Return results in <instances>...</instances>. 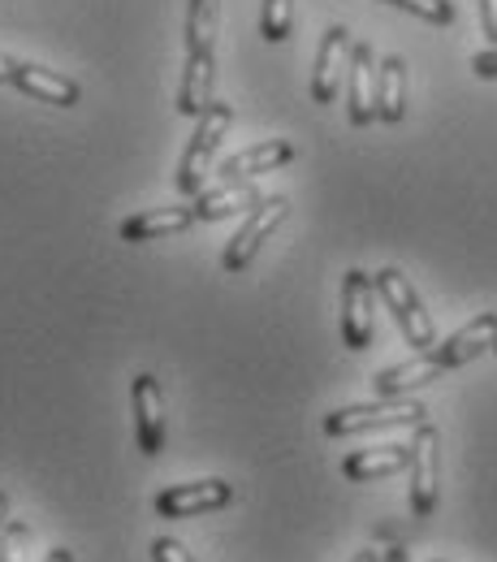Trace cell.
<instances>
[{
	"instance_id": "obj_18",
	"label": "cell",
	"mask_w": 497,
	"mask_h": 562,
	"mask_svg": "<svg viewBox=\"0 0 497 562\" xmlns=\"http://www.w3.org/2000/svg\"><path fill=\"white\" fill-rule=\"evenodd\" d=\"M376 117L398 126L407 117V61L403 57H385L376 74Z\"/></svg>"
},
{
	"instance_id": "obj_25",
	"label": "cell",
	"mask_w": 497,
	"mask_h": 562,
	"mask_svg": "<svg viewBox=\"0 0 497 562\" xmlns=\"http://www.w3.org/2000/svg\"><path fill=\"white\" fill-rule=\"evenodd\" d=\"M18 66H22V61H13L9 53H0V82H9V87H13V74H18Z\"/></svg>"
},
{
	"instance_id": "obj_15",
	"label": "cell",
	"mask_w": 497,
	"mask_h": 562,
	"mask_svg": "<svg viewBox=\"0 0 497 562\" xmlns=\"http://www.w3.org/2000/svg\"><path fill=\"white\" fill-rule=\"evenodd\" d=\"M195 225V209H151L135 212L131 221H122V238L126 243H156V238H169V234H187Z\"/></svg>"
},
{
	"instance_id": "obj_9",
	"label": "cell",
	"mask_w": 497,
	"mask_h": 562,
	"mask_svg": "<svg viewBox=\"0 0 497 562\" xmlns=\"http://www.w3.org/2000/svg\"><path fill=\"white\" fill-rule=\"evenodd\" d=\"M234 502V485L225 481H191V485H169L165 493H156V510L165 519H195Z\"/></svg>"
},
{
	"instance_id": "obj_21",
	"label": "cell",
	"mask_w": 497,
	"mask_h": 562,
	"mask_svg": "<svg viewBox=\"0 0 497 562\" xmlns=\"http://www.w3.org/2000/svg\"><path fill=\"white\" fill-rule=\"evenodd\" d=\"M385 4H398V9L432 22V26H450L454 22V0H385Z\"/></svg>"
},
{
	"instance_id": "obj_4",
	"label": "cell",
	"mask_w": 497,
	"mask_h": 562,
	"mask_svg": "<svg viewBox=\"0 0 497 562\" xmlns=\"http://www.w3.org/2000/svg\"><path fill=\"white\" fill-rule=\"evenodd\" d=\"M285 212H290V200H282V195L260 200L256 209L247 212V221L238 225V234L229 238V247H225V256H221V269H225V273H242V269L260 256L264 238H273V229L285 221Z\"/></svg>"
},
{
	"instance_id": "obj_17",
	"label": "cell",
	"mask_w": 497,
	"mask_h": 562,
	"mask_svg": "<svg viewBox=\"0 0 497 562\" xmlns=\"http://www.w3.org/2000/svg\"><path fill=\"white\" fill-rule=\"evenodd\" d=\"M264 195L251 187V182H221L216 191H200L195 195V221H225V216H234L238 209H256Z\"/></svg>"
},
{
	"instance_id": "obj_3",
	"label": "cell",
	"mask_w": 497,
	"mask_h": 562,
	"mask_svg": "<svg viewBox=\"0 0 497 562\" xmlns=\"http://www.w3.org/2000/svg\"><path fill=\"white\" fill-rule=\"evenodd\" d=\"M372 281H376V294L385 299V307L394 312V321H398L403 338H407L416 351H432V347H437V329H432V316L425 312V303H420L416 285L403 278L398 269H381Z\"/></svg>"
},
{
	"instance_id": "obj_2",
	"label": "cell",
	"mask_w": 497,
	"mask_h": 562,
	"mask_svg": "<svg viewBox=\"0 0 497 562\" xmlns=\"http://www.w3.org/2000/svg\"><path fill=\"white\" fill-rule=\"evenodd\" d=\"M229 126H234V109H229V104H213V109L200 117L195 135H191L182 160H178V191H182V195H200V191H204V178H208V169H213L216 147H221Z\"/></svg>"
},
{
	"instance_id": "obj_7",
	"label": "cell",
	"mask_w": 497,
	"mask_h": 562,
	"mask_svg": "<svg viewBox=\"0 0 497 562\" xmlns=\"http://www.w3.org/2000/svg\"><path fill=\"white\" fill-rule=\"evenodd\" d=\"M372 303H376V281L351 269L342 281V347L347 351L372 347Z\"/></svg>"
},
{
	"instance_id": "obj_14",
	"label": "cell",
	"mask_w": 497,
	"mask_h": 562,
	"mask_svg": "<svg viewBox=\"0 0 497 562\" xmlns=\"http://www.w3.org/2000/svg\"><path fill=\"white\" fill-rule=\"evenodd\" d=\"M294 160V147L285 139H269V143H256V147H242L234 151L225 165H221V178L225 182H251L256 173H273Z\"/></svg>"
},
{
	"instance_id": "obj_1",
	"label": "cell",
	"mask_w": 497,
	"mask_h": 562,
	"mask_svg": "<svg viewBox=\"0 0 497 562\" xmlns=\"http://www.w3.org/2000/svg\"><path fill=\"white\" fill-rule=\"evenodd\" d=\"M428 424V412L411 398H376L368 407H342L325 416L329 437H351V432H376V428H420Z\"/></svg>"
},
{
	"instance_id": "obj_23",
	"label": "cell",
	"mask_w": 497,
	"mask_h": 562,
	"mask_svg": "<svg viewBox=\"0 0 497 562\" xmlns=\"http://www.w3.org/2000/svg\"><path fill=\"white\" fill-rule=\"evenodd\" d=\"M481 31L489 35V44L497 48V0H481Z\"/></svg>"
},
{
	"instance_id": "obj_20",
	"label": "cell",
	"mask_w": 497,
	"mask_h": 562,
	"mask_svg": "<svg viewBox=\"0 0 497 562\" xmlns=\"http://www.w3.org/2000/svg\"><path fill=\"white\" fill-rule=\"evenodd\" d=\"M31 524L26 519H13L0 537V562H31Z\"/></svg>"
},
{
	"instance_id": "obj_11",
	"label": "cell",
	"mask_w": 497,
	"mask_h": 562,
	"mask_svg": "<svg viewBox=\"0 0 497 562\" xmlns=\"http://www.w3.org/2000/svg\"><path fill=\"white\" fill-rule=\"evenodd\" d=\"M494 347H497V312H485V316L467 321L454 338H445L441 347H432V355H437L441 368L450 372V368H463V363H472L476 355L494 351Z\"/></svg>"
},
{
	"instance_id": "obj_12",
	"label": "cell",
	"mask_w": 497,
	"mask_h": 562,
	"mask_svg": "<svg viewBox=\"0 0 497 562\" xmlns=\"http://www.w3.org/2000/svg\"><path fill=\"white\" fill-rule=\"evenodd\" d=\"M445 368H441V359L432 351H420L416 359H407V363H394V368H381L376 376H372V390H376V398H407L411 390H420L428 381H437Z\"/></svg>"
},
{
	"instance_id": "obj_8",
	"label": "cell",
	"mask_w": 497,
	"mask_h": 562,
	"mask_svg": "<svg viewBox=\"0 0 497 562\" xmlns=\"http://www.w3.org/2000/svg\"><path fill=\"white\" fill-rule=\"evenodd\" d=\"M131 407H135V437L147 459H156L165 450V394L160 381L151 372H139L131 381Z\"/></svg>"
},
{
	"instance_id": "obj_30",
	"label": "cell",
	"mask_w": 497,
	"mask_h": 562,
	"mask_svg": "<svg viewBox=\"0 0 497 562\" xmlns=\"http://www.w3.org/2000/svg\"><path fill=\"white\" fill-rule=\"evenodd\" d=\"M494 351H497V347H494Z\"/></svg>"
},
{
	"instance_id": "obj_29",
	"label": "cell",
	"mask_w": 497,
	"mask_h": 562,
	"mask_svg": "<svg viewBox=\"0 0 497 562\" xmlns=\"http://www.w3.org/2000/svg\"><path fill=\"white\" fill-rule=\"evenodd\" d=\"M385 562H407V554L403 550H385Z\"/></svg>"
},
{
	"instance_id": "obj_27",
	"label": "cell",
	"mask_w": 497,
	"mask_h": 562,
	"mask_svg": "<svg viewBox=\"0 0 497 562\" xmlns=\"http://www.w3.org/2000/svg\"><path fill=\"white\" fill-rule=\"evenodd\" d=\"M4 519H9V493L0 490V537H4V528H9Z\"/></svg>"
},
{
	"instance_id": "obj_10",
	"label": "cell",
	"mask_w": 497,
	"mask_h": 562,
	"mask_svg": "<svg viewBox=\"0 0 497 562\" xmlns=\"http://www.w3.org/2000/svg\"><path fill=\"white\" fill-rule=\"evenodd\" d=\"M376 74H381V61L368 44H355L351 53V70H347V117L351 126H372L376 122Z\"/></svg>"
},
{
	"instance_id": "obj_26",
	"label": "cell",
	"mask_w": 497,
	"mask_h": 562,
	"mask_svg": "<svg viewBox=\"0 0 497 562\" xmlns=\"http://www.w3.org/2000/svg\"><path fill=\"white\" fill-rule=\"evenodd\" d=\"M44 562H74V554L66 550V546H57V550H48V559Z\"/></svg>"
},
{
	"instance_id": "obj_13",
	"label": "cell",
	"mask_w": 497,
	"mask_h": 562,
	"mask_svg": "<svg viewBox=\"0 0 497 562\" xmlns=\"http://www.w3.org/2000/svg\"><path fill=\"white\" fill-rule=\"evenodd\" d=\"M13 87L22 91V95H31V100H39V104H53V109H74L78 104V95H82V87L66 78V74L57 70H44V66H18L13 74Z\"/></svg>"
},
{
	"instance_id": "obj_5",
	"label": "cell",
	"mask_w": 497,
	"mask_h": 562,
	"mask_svg": "<svg viewBox=\"0 0 497 562\" xmlns=\"http://www.w3.org/2000/svg\"><path fill=\"white\" fill-rule=\"evenodd\" d=\"M441 490V437L432 424H420L411 437V515L428 519Z\"/></svg>"
},
{
	"instance_id": "obj_22",
	"label": "cell",
	"mask_w": 497,
	"mask_h": 562,
	"mask_svg": "<svg viewBox=\"0 0 497 562\" xmlns=\"http://www.w3.org/2000/svg\"><path fill=\"white\" fill-rule=\"evenodd\" d=\"M151 559H156V562H195V554H191L182 541H173V537H160V541L151 546Z\"/></svg>"
},
{
	"instance_id": "obj_19",
	"label": "cell",
	"mask_w": 497,
	"mask_h": 562,
	"mask_svg": "<svg viewBox=\"0 0 497 562\" xmlns=\"http://www.w3.org/2000/svg\"><path fill=\"white\" fill-rule=\"evenodd\" d=\"M290 26H294V0H264L260 35L269 44H282V40H290Z\"/></svg>"
},
{
	"instance_id": "obj_24",
	"label": "cell",
	"mask_w": 497,
	"mask_h": 562,
	"mask_svg": "<svg viewBox=\"0 0 497 562\" xmlns=\"http://www.w3.org/2000/svg\"><path fill=\"white\" fill-rule=\"evenodd\" d=\"M472 70H476V78H497V48L476 53V57H472Z\"/></svg>"
},
{
	"instance_id": "obj_16",
	"label": "cell",
	"mask_w": 497,
	"mask_h": 562,
	"mask_svg": "<svg viewBox=\"0 0 497 562\" xmlns=\"http://www.w3.org/2000/svg\"><path fill=\"white\" fill-rule=\"evenodd\" d=\"M411 468V446H372V450H355L342 463L347 481H376V476H394Z\"/></svg>"
},
{
	"instance_id": "obj_6",
	"label": "cell",
	"mask_w": 497,
	"mask_h": 562,
	"mask_svg": "<svg viewBox=\"0 0 497 562\" xmlns=\"http://www.w3.org/2000/svg\"><path fill=\"white\" fill-rule=\"evenodd\" d=\"M351 53H355V40L347 26H329L320 48H316V70H312V100L316 104H334L338 91H342V74L351 70Z\"/></svg>"
},
{
	"instance_id": "obj_28",
	"label": "cell",
	"mask_w": 497,
	"mask_h": 562,
	"mask_svg": "<svg viewBox=\"0 0 497 562\" xmlns=\"http://www.w3.org/2000/svg\"><path fill=\"white\" fill-rule=\"evenodd\" d=\"M351 562H385V554H381V550H363V554H355Z\"/></svg>"
}]
</instances>
